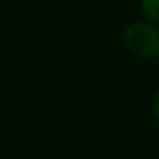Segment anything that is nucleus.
Here are the masks:
<instances>
[{
	"instance_id": "1",
	"label": "nucleus",
	"mask_w": 159,
	"mask_h": 159,
	"mask_svg": "<svg viewBox=\"0 0 159 159\" xmlns=\"http://www.w3.org/2000/svg\"><path fill=\"white\" fill-rule=\"evenodd\" d=\"M122 43L137 58L153 60L159 58V25L152 21H137L131 23L122 36Z\"/></svg>"
},
{
	"instance_id": "2",
	"label": "nucleus",
	"mask_w": 159,
	"mask_h": 159,
	"mask_svg": "<svg viewBox=\"0 0 159 159\" xmlns=\"http://www.w3.org/2000/svg\"><path fill=\"white\" fill-rule=\"evenodd\" d=\"M140 13L146 21L159 25V0H140Z\"/></svg>"
},
{
	"instance_id": "3",
	"label": "nucleus",
	"mask_w": 159,
	"mask_h": 159,
	"mask_svg": "<svg viewBox=\"0 0 159 159\" xmlns=\"http://www.w3.org/2000/svg\"><path fill=\"white\" fill-rule=\"evenodd\" d=\"M152 114H153V120L159 125V88H157V92L153 94V99H152Z\"/></svg>"
}]
</instances>
